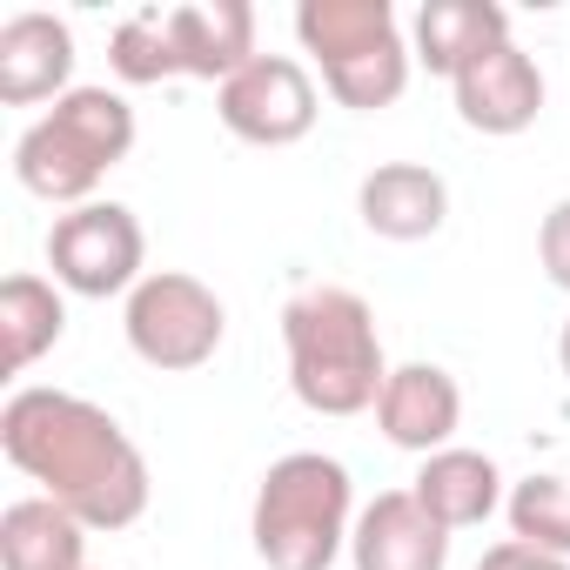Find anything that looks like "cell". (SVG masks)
I'll return each instance as SVG.
<instances>
[{"label":"cell","mask_w":570,"mask_h":570,"mask_svg":"<svg viewBox=\"0 0 570 570\" xmlns=\"http://www.w3.org/2000/svg\"><path fill=\"white\" fill-rule=\"evenodd\" d=\"M0 450L28 483H41V497H55L88 530H128L155 497L135 436L75 390H14L0 410Z\"/></svg>","instance_id":"obj_1"},{"label":"cell","mask_w":570,"mask_h":570,"mask_svg":"<svg viewBox=\"0 0 570 570\" xmlns=\"http://www.w3.org/2000/svg\"><path fill=\"white\" fill-rule=\"evenodd\" d=\"M282 350H289L296 403L316 416H363V410H376V396L390 383L376 309L356 289H343V282H316V289L289 296Z\"/></svg>","instance_id":"obj_2"},{"label":"cell","mask_w":570,"mask_h":570,"mask_svg":"<svg viewBox=\"0 0 570 570\" xmlns=\"http://www.w3.org/2000/svg\"><path fill=\"white\" fill-rule=\"evenodd\" d=\"M350 530H356V490L336 456L289 450L262 470L248 537L268 570H330L350 550Z\"/></svg>","instance_id":"obj_3"},{"label":"cell","mask_w":570,"mask_h":570,"mask_svg":"<svg viewBox=\"0 0 570 570\" xmlns=\"http://www.w3.org/2000/svg\"><path fill=\"white\" fill-rule=\"evenodd\" d=\"M128 155H135V108L115 88H75L14 141V181L55 208H81Z\"/></svg>","instance_id":"obj_4"},{"label":"cell","mask_w":570,"mask_h":570,"mask_svg":"<svg viewBox=\"0 0 570 570\" xmlns=\"http://www.w3.org/2000/svg\"><path fill=\"white\" fill-rule=\"evenodd\" d=\"M296 41L323 68V88L356 108H396L410 88V35L396 21L390 0H303L296 8Z\"/></svg>","instance_id":"obj_5"},{"label":"cell","mask_w":570,"mask_h":570,"mask_svg":"<svg viewBox=\"0 0 570 570\" xmlns=\"http://www.w3.org/2000/svg\"><path fill=\"white\" fill-rule=\"evenodd\" d=\"M121 330H128V350L148 370L188 376V370L215 363V350L228 336V309H222V296L208 289L202 275H188V268H148L135 282L128 309H121Z\"/></svg>","instance_id":"obj_6"},{"label":"cell","mask_w":570,"mask_h":570,"mask_svg":"<svg viewBox=\"0 0 570 570\" xmlns=\"http://www.w3.org/2000/svg\"><path fill=\"white\" fill-rule=\"evenodd\" d=\"M48 268L68 296L108 303V296H135V282L148 275V235L135 222V208L121 202H81L68 215H55L48 228Z\"/></svg>","instance_id":"obj_7"},{"label":"cell","mask_w":570,"mask_h":570,"mask_svg":"<svg viewBox=\"0 0 570 570\" xmlns=\"http://www.w3.org/2000/svg\"><path fill=\"white\" fill-rule=\"evenodd\" d=\"M215 115L248 148H296L316 128L323 95H316V81L296 55H255L235 81L215 88Z\"/></svg>","instance_id":"obj_8"},{"label":"cell","mask_w":570,"mask_h":570,"mask_svg":"<svg viewBox=\"0 0 570 570\" xmlns=\"http://www.w3.org/2000/svg\"><path fill=\"white\" fill-rule=\"evenodd\" d=\"M450 88H456V115H463V128L497 135V141L537 128V115H543V68H537L517 41L476 55Z\"/></svg>","instance_id":"obj_9"},{"label":"cell","mask_w":570,"mask_h":570,"mask_svg":"<svg viewBox=\"0 0 570 570\" xmlns=\"http://www.w3.org/2000/svg\"><path fill=\"white\" fill-rule=\"evenodd\" d=\"M376 430H383L396 450H410V456L450 450L456 430H463V390H456V376L436 370V363H403V370H390V383H383V396H376Z\"/></svg>","instance_id":"obj_10"},{"label":"cell","mask_w":570,"mask_h":570,"mask_svg":"<svg viewBox=\"0 0 570 570\" xmlns=\"http://www.w3.org/2000/svg\"><path fill=\"white\" fill-rule=\"evenodd\" d=\"M356 570H450V530L416 503V490H383L350 530Z\"/></svg>","instance_id":"obj_11"},{"label":"cell","mask_w":570,"mask_h":570,"mask_svg":"<svg viewBox=\"0 0 570 570\" xmlns=\"http://www.w3.org/2000/svg\"><path fill=\"white\" fill-rule=\"evenodd\" d=\"M75 28L61 14H14L0 28V101L8 108H35V101H61L75 95Z\"/></svg>","instance_id":"obj_12"},{"label":"cell","mask_w":570,"mask_h":570,"mask_svg":"<svg viewBox=\"0 0 570 570\" xmlns=\"http://www.w3.org/2000/svg\"><path fill=\"white\" fill-rule=\"evenodd\" d=\"M168 35H175L181 81L222 88L255 61V8L248 0H181V8H168Z\"/></svg>","instance_id":"obj_13"},{"label":"cell","mask_w":570,"mask_h":570,"mask_svg":"<svg viewBox=\"0 0 570 570\" xmlns=\"http://www.w3.org/2000/svg\"><path fill=\"white\" fill-rule=\"evenodd\" d=\"M356 215L383 242H430L450 222V181L423 161H383L356 188Z\"/></svg>","instance_id":"obj_14"},{"label":"cell","mask_w":570,"mask_h":570,"mask_svg":"<svg viewBox=\"0 0 570 570\" xmlns=\"http://www.w3.org/2000/svg\"><path fill=\"white\" fill-rule=\"evenodd\" d=\"M503 41H510V14L497 0H423L410 21V55L443 81H456L476 55H490Z\"/></svg>","instance_id":"obj_15"},{"label":"cell","mask_w":570,"mask_h":570,"mask_svg":"<svg viewBox=\"0 0 570 570\" xmlns=\"http://www.w3.org/2000/svg\"><path fill=\"white\" fill-rule=\"evenodd\" d=\"M416 503L456 537V530H476L497 503H503V470L483 456V450H463V443H450V450H436V456H423V470H416Z\"/></svg>","instance_id":"obj_16"},{"label":"cell","mask_w":570,"mask_h":570,"mask_svg":"<svg viewBox=\"0 0 570 570\" xmlns=\"http://www.w3.org/2000/svg\"><path fill=\"white\" fill-rule=\"evenodd\" d=\"M0 570H88V523L55 497H21L0 510Z\"/></svg>","instance_id":"obj_17"},{"label":"cell","mask_w":570,"mask_h":570,"mask_svg":"<svg viewBox=\"0 0 570 570\" xmlns=\"http://www.w3.org/2000/svg\"><path fill=\"white\" fill-rule=\"evenodd\" d=\"M68 336V303H61V282L21 268L0 282V343H8V370L28 376L55 343Z\"/></svg>","instance_id":"obj_18"},{"label":"cell","mask_w":570,"mask_h":570,"mask_svg":"<svg viewBox=\"0 0 570 570\" xmlns=\"http://www.w3.org/2000/svg\"><path fill=\"white\" fill-rule=\"evenodd\" d=\"M108 68L128 81V88H155V81H181V61H175V35H168V8H135L115 41H108Z\"/></svg>","instance_id":"obj_19"},{"label":"cell","mask_w":570,"mask_h":570,"mask_svg":"<svg viewBox=\"0 0 570 570\" xmlns=\"http://www.w3.org/2000/svg\"><path fill=\"white\" fill-rule=\"evenodd\" d=\"M503 517H510V537L517 543H537L550 557H570V476H523L510 497H503Z\"/></svg>","instance_id":"obj_20"},{"label":"cell","mask_w":570,"mask_h":570,"mask_svg":"<svg viewBox=\"0 0 570 570\" xmlns=\"http://www.w3.org/2000/svg\"><path fill=\"white\" fill-rule=\"evenodd\" d=\"M537 262H543V275L557 282V289L570 296V195L543 215V228H537Z\"/></svg>","instance_id":"obj_21"},{"label":"cell","mask_w":570,"mask_h":570,"mask_svg":"<svg viewBox=\"0 0 570 570\" xmlns=\"http://www.w3.org/2000/svg\"><path fill=\"white\" fill-rule=\"evenodd\" d=\"M476 570H570V557H550V550H537V543L503 537V543H490V550L476 557Z\"/></svg>","instance_id":"obj_22"},{"label":"cell","mask_w":570,"mask_h":570,"mask_svg":"<svg viewBox=\"0 0 570 570\" xmlns=\"http://www.w3.org/2000/svg\"><path fill=\"white\" fill-rule=\"evenodd\" d=\"M557 363H563V376H570V323L557 330Z\"/></svg>","instance_id":"obj_23"},{"label":"cell","mask_w":570,"mask_h":570,"mask_svg":"<svg viewBox=\"0 0 570 570\" xmlns=\"http://www.w3.org/2000/svg\"><path fill=\"white\" fill-rule=\"evenodd\" d=\"M88 570H95V563H88Z\"/></svg>","instance_id":"obj_24"}]
</instances>
